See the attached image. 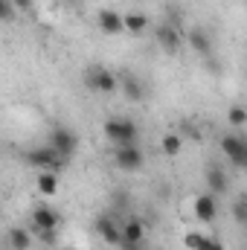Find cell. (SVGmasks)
Returning a JSON list of instances; mask_svg holds the SVG:
<instances>
[{"mask_svg":"<svg viewBox=\"0 0 247 250\" xmlns=\"http://www.w3.org/2000/svg\"><path fill=\"white\" fill-rule=\"evenodd\" d=\"M137 123L134 120H125V117H111V120H105V137L114 143V148L117 146H134L137 143Z\"/></svg>","mask_w":247,"mask_h":250,"instance_id":"6da1fadb","label":"cell"},{"mask_svg":"<svg viewBox=\"0 0 247 250\" xmlns=\"http://www.w3.org/2000/svg\"><path fill=\"white\" fill-rule=\"evenodd\" d=\"M47 146H53L64 160H67V157H73V154L79 151V134H76L73 128H67V125H53Z\"/></svg>","mask_w":247,"mask_h":250,"instance_id":"7a4b0ae2","label":"cell"},{"mask_svg":"<svg viewBox=\"0 0 247 250\" xmlns=\"http://www.w3.org/2000/svg\"><path fill=\"white\" fill-rule=\"evenodd\" d=\"M84 84L96 93H114V90H120V76L111 73L108 67H90L84 73Z\"/></svg>","mask_w":247,"mask_h":250,"instance_id":"3957f363","label":"cell"},{"mask_svg":"<svg viewBox=\"0 0 247 250\" xmlns=\"http://www.w3.org/2000/svg\"><path fill=\"white\" fill-rule=\"evenodd\" d=\"M26 163L35 166V169H41V172H56V169H62L64 157L53 146H38V148H29L26 151Z\"/></svg>","mask_w":247,"mask_h":250,"instance_id":"277c9868","label":"cell"},{"mask_svg":"<svg viewBox=\"0 0 247 250\" xmlns=\"http://www.w3.org/2000/svg\"><path fill=\"white\" fill-rule=\"evenodd\" d=\"M114 163H117V169H123V172H137L143 163H145V154H143V148L134 143V146H117L114 148Z\"/></svg>","mask_w":247,"mask_h":250,"instance_id":"5b68a950","label":"cell"},{"mask_svg":"<svg viewBox=\"0 0 247 250\" xmlns=\"http://www.w3.org/2000/svg\"><path fill=\"white\" fill-rule=\"evenodd\" d=\"M186 41H189V47H192L204 62L215 59V41H212V35H209L206 29H201V26L189 29V32H186Z\"/></svg>","mask_w":247,"mask_h":250,"instance_id":"8992f818","label":"cell"},{"mask_svg":"<svg viewBox=\"0 0 247 250\" xmlns=\"http://www.w3.org/2000/svg\"><path fill=\"white\" fill-rule=\"evenodd\" d=\"M221 151L227 154V160L239 169H245V160H247V140L236 137V134H224L221 137Z\"/></svg>","mask_w":247,"mask_h":250,"instance_id":"52a82bcc","label":"cell"},{"mask_svg":"<svg viewBox=\"0 0 247 250\" xmlns=\"http://www.w3.org/2000/svg\"><path fill=\"white\" fill-rule=\"evenodd\" d=\"M96 23L105 35H123L125 32V15H120L117 9H99Z\"/></svg>","mask_w":247,"mask_h":250,"instance_id":"ba28073f","label":"cell"},{"mask_svg":"<svg viewBox=\"0 0 247 250\" xmlns=\"http://www.w3.org/2000/svg\"><path fill=\"white\" fill-rule=\"evenodd\" d=\"M59 221H62V215H59V209H53L50 204H38V207L32 209V227H35V230H56Z\"/></svg>","mask_w":247,"mask_h":250,"instance_id":"9c48e42d","label":"cell"},{"mask_svg":"<svg viewBox=\"0 0 247 250\" xmlns=\"http://www.w3.org/2000/svg\"><path fill=\"white\" fill-rule=\"evenodd\" d=\"M195 218L204 221V224H209V221L218 218V204H215V195L212 192H204V195L195 198Z\"/></svg>","mask_w":247,"mask_h":250,"instance_id":"30bf717a","label":"cell"},{"mask_svg":"<svg viewBox=\"0 0 247 250\" xmlns=\"http://www.w3.org/2000/svg\"><path fill=\"white\" fill-rule=\"evenodd\" d=\"M96 233H99L108 245H120V248H123V242H125L123 227H117V221H114L111 215H99V218H96Z\"/></svg>","mask_w":247,"mask_h":250,"instance_id":"8fae6325","label":"cell"},{"mask_svg":"<svg viewBox=\"0 0 247 250\" xmlns=\"http://www.w3.org/2000/svg\"><path fill=\"white\" fill-rule=\"evenodd\" d=\"M154 35H157V44H160L166 53H178V50H181V41H184V35H181V32H178L172 23H160Z\"/></svg>","mask_w":247,"mask_h":250,"instance_id":"7c38bea8","label":"cell"},{"mask_svg":"<svg viewBox=\"0 0 247 250\" xmlns=\"http://www.w3.org/2000/svg\"><path fill=\"white\" fill-rule=\"evenodd\" d=\"M204 181H206V192H212L215 198L227 192V172H224L221 166H215V163H209V166H206Z\"/></svg>","mask_w":247,"mask_h":250,"instance_id":"4fadbf2b","label":"cell"},{"mask_svg":"<svg viewBox=\"0 0 247 250\" xmlns=\"http://www.w3.org/2000/svg\"><path fill=\"white\" fill-rule=\"evenodd\" d=\"M123 236H125L123 250L143 245V239H145V227H143V221H140V218H128V221H125V227H123Z\"/></svg>","mask_w":247,"mask_h":250,"instance_id":"5bb4252c","label":"cell"},{"mask_svg":"<svg viewBox=\"0 0 247 250\" xmlns=\"http://www.w3.org/2000/svg\"><path fill=\"white\" fill-rule=\"evenodd\" d=\"M120 87H123L125 93L134 99V102H140V99H145V87H143V82L137 79V76H120Z\"/></svg>","mask_w":247,"mask_h":250,"instance_id":"9a60e30c","label":"cell"},{"mask_svg":"<svg viewBox=\"0 0 247 250\" xmlns=\"http://www.w3.org/2000/svg\"><path fill=\"white\" fill-rule=\"evenodd\" d=\"M6 242H9L12 250H29V245H32V239H29V233L23 227H12L9 236H6Z\"/></svg>","mask_w":247,"mask_h":250,"instance_id":"2e32d148","label":"cell"},{"mask_svg":"<svg viewBox=\"0 0 247 250\" xmlns=\"http://www.w3.org/2000/svg\"><path fill=\"white\" fill-rule=\"evenodd\" d=\"M56 189H59L56 172H41V175H38V192H41V195H56Z\"/></svg>","mask_w":247,"mask_h":250,"instance_id":"e0dca14e","label":"cell"},{"mask_svg":"<svg viewBox=\"0 0 247 250\" xmlns=\"http://www.w3.org/2000/svg\"><path fill=\"white\" fill-rule=\"evenodd\" d=\"M143 29H145V18H143L140 12H128V15H125V32L140 35Z\"/></svg>","mask_w":247,"mask_h":250,"instance_id":"ac0fdd59","label":"cell"},{"mask_svg":"<svg viewBox=\"0 0 247 250\" xmlns=\"http://www.w3.org/2000/svg\"><path fill=\"white\" fill-rule=\"evenodd\" d=\"M181 148H184V137H181V134H166V137H163V151H166L169 157L181 154Z\"/></svg>","mask_w":247,"mask_h":250,"instance_id":"d6986e66","label":"cell"},{"mask_svg":"<svg viewBox=\"0 0 247 250\" xmlns=\"http://www.w3.org/2000/svg\"><path fill=\"white\" fill-rule=\"evenodd\" d=\"M227 120H230V125H247V111L242 105H233L227 111Z\"/></svg>","mask_w":247,"mask_h":250,"instance_id":"ffe728a7","label":"cell"},{"mask_svg":"<svg viewBox=\"0 0 247 250\" xmlns=\"http://www.w3.org/2000/svg\"><path fill=\"white\" fill-rule=\"evenodd\" d=\"M233 218H236L239 224H247V201L245 198H239V201L233 204Z\"/></svg>","mask_w":247,"mask_h":250,"instance_id":"44dd1931","label":"cell"},{"mask_svg":"<svg viewBox=\"0 0 247 250\" xmlns=\"http://www.w3.org/2000/svg\"><path fill=\"white\" fill-rule=\"evenodd\" d=\"M38 233V242L44 245V248H53L56 242H59V236H56V230H35Z\"/></svg>","mask_w":247,"mask_h":250,"instance_id":"7402d4cb","label":"cell"},{"mask_svg":"<svg viewBox=\"0 0 247 250\" xmlns=\"http://www.w3.org/2000/svg\"><path fill=\"white\" fill-rule=\"evenodd\" d=\"M15 12H18L15 0H0V18H3V21H12V18H15Z\"/></svg>","mask_w":247,"mask_h":250,"instance_id":"603a6c76","label":"cell"},{"mask_svg":"<svg viewBox=\"0 0 247 250\" xmlns=\"http://www.w3.org/2000/svg\"><path fill=\"white\" fill-rule=\"evenodd\" d=\"M186 248L189 250H201V245H204V236H201V233H186Z\"/></svg>","mask_w":247,"mask_h":250,"instance_id":"cb8c5ba5","label":"cell"},{"mask_svg":"<svg viewBox=\"0 0 247 250\" xmlns=\"http://www.w3.org/2000/svg\"><path fill=\"white\" fill-rule=\"evenodd\" d=\"M201 250H224V245H221L218 239H209V236H204V245H201Z\"/></svg>","mask_w":247,"mask_h":250,"instance_id":"d4e9b609","label":"cell"},{"mask_svg":"<svg viewBox=\"0 0 247 250\" xmlns=\"http://www.w3.org/2000/svg\"><path fill=\"white\" fill-rule=\"evenodd\" d=\"M15 6H18V12H32L35 0H15Z\"/></svg>","mask_w":247,"mask_h":250,"instance_id":"484cf974","label":"cell"},{"mask_svg":"<svg viewBox=\"0 0 247 250\" xmlns=\"http://www.w3.org/2000/svg\"><path fill=\"white\" fill-rule=\"evenodd\" d=\"M128 250H145V248H143V245H137V248H128Z\"/></svg>","mask_w":247,"mask_h":250,"instance_id":"4316f807","label":"cell"},{"mask_svg":"<svg viewBox=\"0 0 247 250\" xmlns=\"http://www.w3.org/2000/svg\"><path fill=\"white\" fill-rule=\"evenodd\" d=\"M245 169H247V160H245Z\"/></svg>","mask_w":247,"mask_h":250,"instance_id":"83f0119b","label":"cell"},{"mask_svg":"<svg viewBox=\"0 0 247 250\" xmlns=\"http://www.w3.org/2000/svg\"><path fill=\"white\" fill-rule=\"evenodd\" d=\"M245 201H247V195H245Z\"/></svg>","mask_w":247,"mask_h":250,"instance_id":"f1b7e54d","label":"cell"}]
</instances>
